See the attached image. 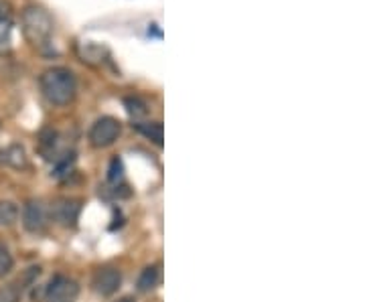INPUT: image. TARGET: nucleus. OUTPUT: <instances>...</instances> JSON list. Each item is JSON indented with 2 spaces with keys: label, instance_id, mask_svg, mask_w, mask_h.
I'll list each match as a JSON object with an SVG mask.
<instances>
[{
  "label": "nucleus",
  "instance_id": "obj_1",
  "mask_svg": "<svg viewBox=\"0 0 365 302\" xmlns=\"http://www.w3.org/2000/svg\"><path fill=\"white\" fill-rule=\"evenodd\" d=\"M41 92L53 105H67L78 92V81L71 69L53 67L41 76Z\"/></svg>",
  "mask_w": 365,
  "mask_h": 302
},
{
  "label": "nucleus",
  "instance_id": "obj_2",
  "mask_svg": "<svg viewBox=\"0 0 365 302\" xmlns=\"http://www.w3.org/2000/svg\"><path fill=\"white\" fill-rule=\"evenodd\" d=\"M53 19L51 14L47 13L41 6H29L23 13V33H25L26 41L35 47H45L49 45L53 37Z\"/></svg>",
  "mask_w": 365,
  "mask_h": 302
},
{
  "label": "nucleus",
  "instance_id": "obj_3",
  "mask_svg": "<svg viewBox=\"0 0 365 302\" xmlns=\"http://www.w3.org/2000/svg\"><path fill=\"white\" fill-rule=\"evenodd\" d=\"M118 136H120V122L112 116L96 120L90 128V142L96 148H106V146L114 145Z\"/></svg>",
  "mask_w": 365,
  "mask_h": 302
},
{
  "label": "nucleus",
  "instance_id": "obj_4",
  "mask_svg": "<svg viewBox=\"0 0 365 302\" xmlns=\"http://www.w3.org/2000/svg\"><path fill=\"white\" fill-rule=\"evenodd\" d=\"M79 296V284L67 276H55L47 288L45 302H76Z\"/></svg>",
  "mask_w": 365,
  "mask_h": 302
},
{
  "label": "nucleus",
  "instance_id": "obj_5",
  "mask_svg": "<svg viewBox=\"0 0 365 302\" xmlns=\"http://www.w3.org/2000/svg\"><path fill=\"white\" fill-rule=\"evenodd\" d=\"M23 225L26 231L31 234H39L47 225V209L41 201H26L25 209H23Z\"/></svg>",
  "mask_w": 365,
  "mask_h": 302
},
{
  "label": "nucleus",
  "instance_id": "obj_6",
  "mask_svg": "<svg viewBox=\"0 0 365 302\" xmlns=\"http://www.w3.org/2000/svg\"><path fill=\"white\" fill-rule=\"evenodd\" d=\"M53 219L63 227H73L78 224L79 203L73 199H59L51 209Z\"/></svg>",
  "mask_w": 365,
  "mask_h": 302
},
{
  "label": "nucleus",
  "instance_id": "obj_7",
  "mask_svg": "<svg viewBox=\"0 0 365 302\" xmlns=\"http://www.w3.org/2000/svg\"><path fill=\"white\" fill-rule=\"evenodd\" d=\"M120 284H122V276L114 268H104L93 276V288L102 296H112L114 292H118Z\"/></svg>",
  "mask_w": 365,
  "mask_h": 302
},
{
  "label": "nucleus",
  "instance_id": "obj_8",
  "mask_svg": "<svg viewBox=\"0 0 365 302\" xmlns=\"http://www.w3.org/2000/svg\"><path fill=\"white\" fill-rule=\"evenodd\" d=\"M0 165L11 167V169H26L29 158H26L25 148L21 145L6 146L4 150H0Z\"/></svg>",
  "mask_w": 365,
  "mask_h": 302
},
{
  "label": "nucleus",
  "instance_id": "obj_9",
  "mask_svg": "<svg viewBox=\"0 0 365 302\" xmlns=\"http://www.w3.org/2000/svg\"><path fill=\"white\" fill-rule=\"evenodd\" d=\"M19 205L13 201H0V227H11L19 222Z\"/></svg>",
  "mask_w": 365,
  "mask_h": 302
},
{
  "label": "nucleus",
  "instance_id": "obj_10",
  "mask_svg": "<svg viewBox=\"0 0 365 302\" xmlns=\"http://www.w3.org/2000/svg\"><path fill=\"white\" fill-rule=\"evenodd\" d=\"M158 284V266H148L144 268L143 274L138 278V290L140 292H148Z\"/></svg>",
  "mask_w": 365,
  "mask_h": 302
},
{
  "label": "nucleus",
  "instance_id": "obj_11",
  "mask_svg": "<svg viewBox=\"0 0 365 302\" xmlns=\"http://www.w3.org/2000/svg\"><path fill=\"white\" fill-rule=\"evenodd\" d=\"M136 128L140 134H144L148 140H153L155 145H163V124L160 122H148V124H136Z\"/></svg>",
  "mask_w": 365,
  "mask_h": 302
},
{
  "label": "nucleus",
  "instance_id": "obj_12",
  "mask_svg": "<svg viewBox=\"0 0 365 302\" xmlns=\"http://www.w3.org/2000/svg\"><path fill=\"white\" fill-rule=\"evenodd\" d=\"M13 266H14V260H13V256H11V251H9L6 246H2V244H0V278L6 276V274L13 270Z\"/></svg>",
  "mask_w": 365,
  "mask_h": 302
},
{
  "label": "nucleus",
  "instance_id": "obj_13",
  "mask_svg": "<svg viewBox=\"0 0 365 302\" xmlns=\"http://www.w3.org/2000/svg\"><path fill=\"white\" fill-rule=\"evenodd\" d=\"M126 108H128V114L134 118H140L146 114V105L138 98H126Z\"/></svg>",
  "mask_w": 365,
  "mask_h": 302
},
{
  "label": "nucleus",
  "instance_id": "obj_14",
  "mask_svg": "<svg viewBox=\"0 0 365 302\" xmlns=\"http://www.w3.org/2000/svg\"><path fill=\"white\" fill-rule=\"evenodd\" d=\"M11 31H13V25H11V19H4L0 16V49L11 41Z\"/></svg>",
  "mask_w": 365,
  "mask_h": 302
},
{
  "label": "nucleus",
  "instance_id": "obj_15",
  "mask_svg": "<svg viewBox=\"0 0 365 302\" xmlns=\"http://www.w3.org/2000/svg\"><path fill=\"white\" fill-rule=\"evenodd\" d=\"M108 177H110L112 183H116L118 179L122 177V160H120V158H114V160H112V165H110V175H108Z\"/></svg>",
  "mask_w": 365,
  "mask_h": 302
},
{
  "label": "nucleus",
  "instance_id": "obj_16",
  "mask_svg": "<svg viewBox=\"0 0 365 302\" xmlns=\"http://www.w3.org/2000/svg\"><path fill=\"white\" fill-rule=\"evenodd\" d=\"M0 16L11 19V4L6 0H0Z\"/></svg>",
  "mask_w": 365,
  "mask_h": 302
},
{
  "label": "nucleus",
  "instance_id": "obj_17",
  "mask_svg": "<svg viewBox=\"0 0 365 302\" xmlns=\"http://www.w3.org/2000/svg\"><path fill=\"white\" fill-rule=\"evenodd\" d=\"M118 302H134L132 298H122V301H118Z\"/></svg>",
  "mask_w": 365,
  "mask_h": 302
}]
</instances>
